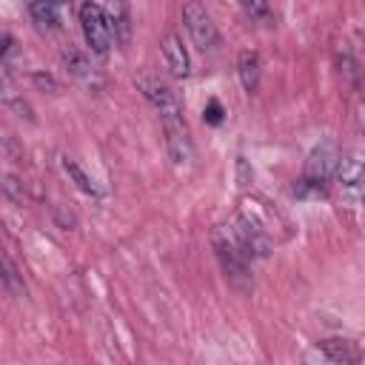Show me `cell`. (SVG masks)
I'll return each instance as SVG.
<instances>
[{"mask_svg": "<svg viewBox=\"0 0 365 365\" xmlns=\"http://www.w3.org/2000/svg\"><path fill=\"white\" fill-rule=\"evenodd\" d=\"M214 251H217V259H220V265H222L228 282H231L234 288H248V285H251V274H248V262H251V259H248V257L242 254V248L237 245L231 228L222 225V228L214 231Z\"/></svg>", "mask_w": 365, "mask_h": 365, "instance_id": "6da1fadb", "label": "cell"}, {"mask_svg": "<svg viewBox=\"0 0 365 365\" xmlns=\"http://www.w3.org/2000/svg\"><path fill=\"white\" fill-rule=\"evenodd\" d=\"M339 154H342V151H339V148H336V143H331V140H325V143L314 145V151H311V154H308V160H305V174H302V180L317 182V185L331 182V180H334V174H336Z\"/></svg>", "mask_w": 365, "mask_h": 365, "instance_id": "7a4b0ae2", "label": "cell"}, {"mask_svg": "<svg viewBox=\"0 0 365 365\" xmlns=\"http://www.w3.org/2000/svg\"><path fill=\"white\" fill-rule=\"evenodd\" d=\"M80 26H83V37L91 46L94 54H106L111 46V31L103 14V6L97 3H83L80 6Z\"/></svg>", "mask_w": 365, "mask_h": 365, "instance_id": "3957f363", "label": "cell"}, {"mask_svg": "<svg viewBox=\"0 0 365 365\" xmlns=\"http://www.w3.org/2000/svg\"><path fill=\"white\" fill-rule=\"evenodd\" d=\"M182 20H185V29H188V34H191V40H194L197 48L208 51V48H214V46L220 43L217 26H214L211 14L205 11V6H200V3H188V6L182 9Z\"/></svg>", "mask_w": 365, "mask_h": 365, "instance_id": "277c9868", "label": "cell"}, {"mask_svg": "<svg viewBox=\"0 0 365 365\" xmlns=\"http://www.w3.org/2000/svg\"><path fill=\"white\" fill-rule=\"evenodd\" d=\"M163 131H165V148L174 165H188L194 157V145H191V134L182 123V114L174 117H163Z\"/></svg>", "mask_w": 365, "mask_h": 365, "instance_id": "5b68a950", "label": "cell"}, {"mask_svg": "<svg viewBox=\"0 0 365 365\" xmlns=\"http://www.w3.org/2000/svg\"><path fill=\"white\" fill-rule=\"evenodd\" d=\"M334 180L339 182L342 197H351V200L356 202V200H359V191H362V154H359V151L339 154Z\"/></svg>", "mask_w": 365, "mask_h": 365, "instance_id": "8992f818", "label": "cell"}, {"mask_svg": "<svg viewBox=\"0 0 365 365\" xmlns=\"http://www.w3.org/2000/svg\"><path fill=\"white\" fill-rule=\"evenodd\" d=\"M63 66H66V71L71 74V77H77L83 86H88V88H100L103 86V74H100V68L91 63V57L86 54V51H80L77 46H66L63 48Z\"/></svg>", "mask_w": 365, "mask_h": 365, "instance_id": "52a82bcc", "label": "cell"}, {"mask_svg": "<svg viewBox=\"0 0 365 365\" xmlns=\"http://www.w3.org/2000/svg\"><path fill=\"white\" fill-rule=\"evenodd\" d=\"M137 86L143 88L145 100L160 111V120H163V117H174V114H180V103H177L174 91H171L165 83H160L157 77H140Z\"/></svg>", "mask_w": 365, "mask_h": 365, "instance_id": "ba28073f", "label": "cell"}, {"mask_svg": "<svg viewBox=\"0 0 365 365\" xmlns=\"http://www.w3.org/2000/svg\"><path fill=\"white\" fill-rule=\"evenodd\" d=\"M103 14H106V23H108V31H111V43L117 40L120 46H125L131 40V11L125 3H111V6H103Z\"/></svg>", "mask_w": 365, "mask_h": 365, "instance_id": "9c48e42d", "label": "cell"}, {"mask_svg": "<svg viewBox=\"0 0 365 365\" xmlns=\"http://www.w3.org/2000/svg\"><path fill=\"white\" fill-rule=\"evenodd\" d=\"M160 48H163V57H165V66H168V71H171L174 77H188V51L182 48V40H180V34L168 31V34L163 37Z\"/></svg>", "mask_w": 365, "mask_h": 365, "instance_id": "30bf717a", "label": "cell"}, {"mask_svg": "<svg viewBox=\"0 0 365 365\" xmlns=\"http://www.w3.org/2000/svg\"><path fill=\"white\" fill-rule=\"evenodd\" d=\"M319 351L334 362V365H356L359 362V348L354 339H322L319 342Z\"/></svg>", "mask_w": 365, "mask_h": 365, "instance_id": "8fae6325", "label": "cell"}, {"mask_svg": "<svg viewBox=\"0 0 365 365\" xmlns=\"http://www.w3.org/2000/svg\"><path fill=\"white\" fill-rule=\"evenodd\" d=\"M237 74H240V83L245 91H257L259 88V77H262V63H259V54L245 48L240 51V60H237Z\"/></svg>", "mask_w": 365, "mask_h": 365, "instance_id": "7c38bea8", "label": "cell"}, {"mask_svg": "<svg viewBox=\"0 0 365 365\" xmlns=\"http://www.w3.org/2000/svg\"><path fill=\"white\" fill-rule=\"evenodd\" d=\"M0 282L14 294V297H26V282H23V274L17 271L14 259L0 248Z\"/></svg>", "mask_w": 365, "mask_h": 365, "instance_id": "4fadbf2b", "label": "cell"}, {"mask_svg": "<svg viewBox=\"0 0 365 365\" xmlns=\"http://www.w3.org/2000/svg\"><path fill=\"white\" fill-rule=\"evenodd\" d=\"M29 14L31 20L37 23L40 31H54L60 29V9L54 3H31L29 6Z\"/></svg>", "mask_w": 365, "mask_h": 365, "instance_id": "5bb4252c", "label": "cell"}, {"mask_svg": "<svg viewBox=\"0 0 365 365\" xmlns=\"http://www.w3.org/2000/svg\"><path fill=\"white\" fill-rule=\"evenodd\" d=\"M0 106H3V108H11V111H17L20 117H29V120H31V108H29V103L20 97V91L11 86V80H0Z\"/></svg>", "mask_w": 365, "mask_h": 365, "instance_id": "9a60e30c", "label": "cell"}, {"mask_svg": "<svg viewBox=\"0 0 365 365\" xmlns=\"http://www.w3.org/2000/svg\"><path fill=\"white\" fill-rule=\"evenodd\" d=\"M63 171L71 177V182H74L83 194H91V197H97V194H100V191H97V185L91 182V177H88V174H86V171H83L71 157H63Z\"/></svg>", "mask_w": 365, "mask_h": 365, "instance_id": "2e32d148", "label": "cell"}, {"mask_svg": "<svg viewBox=\"0 0 365 365\" xmlns=\"http://www.w3.org/2000/svg\"><path fill=\"white\" fill-rule=\"evenodd\" d=\"M242 11L251 17V20H271V9H268V3H259V0H245L242 3Z\"/></svg>", "mask_w": 365, "mask_h": 365, "instance_id": "e0dca14e", "label": "cell"}, {"mask_svg": "<svg viewBox=\"0 0 365 365\" xmlns=\"http://www.w3.org/2000/svg\"><path fill=\"white\" fill-rule=\"evenodd\" d=\"M0 188L6 191V197H9V200H14V202H23V182H20L17 177H6V180L0 182Z\"/></svg>", "mask_w": 365, "mask_h": 365, "instance_id": "ac0fdd59", "label": "cell"}, {"mask_svg": "<svg viewBox=\"0 0 365 365\" xmlns=\"http://www.w3.org/2000/svg\"><path fill=\"white\" fill-rule=\"evenodd\" d=\"M294 194H297V197H322V194H325V185H317V182L299 180V182L294 185Z\"/></svg>", "mask_w": 365, "mask_h": 365, "instance_id": "d6986e66", "label": "cell"}, {"mask_svg": "<svg viewBox=\"0 0 365 365\" xmlns=\"http://www.w3.org/2000/svg\"><path fill=\"white\" fill-rule=\"evenodd\" d=\"M222 114H225V111H222V106H220L217 100H208V106L202 108V120L211 123V125H220V123H222Z\"/></svg>", "mask_w": 365, "mask_h": 365, "instance_id": "ffe728a7", "label": "cell"}, {"mask_svg": "<svg viewBox=\"0 0 365 365\" xmlns=\"http://www.w3.org/2000/svg\"><path fill=\"white\" fill-rule=\"evenodd\" d=\"M11 54H14V37L9 31H0V60L9 63Z\"/></svg>", "mask_w": 365, "mask_h": 365, "instance_id": "44dd1931", "label": "cell"}, {"mask_svg": "<svg viewBox=\"0 0 365 365\" xmlns=\"http://www.w3.org/2000/svg\"><path fill=\"white\" fill-rule=\"evenodd\" d=\"M54 220H57L60 228H74L77 225V217L74 214H66L63 208H54Z\"/></svg>", "mask_w": 365, "mask_h": 365, "instance_id": "7402d4cb", "label": "cell"}, {"mask_svg": "<svg viewBox=\"0 0 365 365\" xmlns=\"http://www.w3.org/2000/svg\"><path fill=\"white\" fill-rule=\"evenodd\" d=\"M237 171H240V185H248L254 174L248 171V163H245V157H240V160H237Z\"/></svg>", "mask_w": 365, "mask_h": 365, "instance_id": "603a6c76", "label": "cell"}]
</instances>
